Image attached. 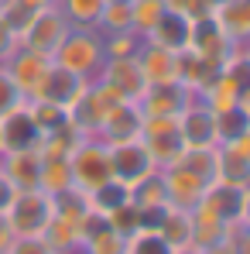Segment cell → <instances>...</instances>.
I'll return each mask as SVG.
<instances>
[{"mask_svg": "<svg viewBox=\"0 0 250 254\" xmlns=\"http://www.w3.org/2000/svg\"><path fill=\"white\" fill-rule=\"evenodd\" d=\"M55 65L83 76V79H96L103 62H106V52H103V35L96 28H69V35L62 38V45L55 48L51 55Z\"/></svg>", "mask_w": 250, "mask_h": 254, "instance_id": "6da1fadb", "label": "cell"}, {"mask_svg": "<svg viewBox=\"0 0 250 254\" xmlns=\"http://www.w3.org/2000/svg\"><path fill=\"white\" fill-rule=\"evenodd\" d=\"M3 213H7V223L14 230V237H42L45 227L55 216V196L42 192L38 186L35 189H17Z\"/></svg>", "mask_w": 250, "mask_h": 254, "instance_id": "7a4b0ae2", "label": "cell"}, {"mask_svg": "<svg viewBox=\"0 0 250 254\" xmlns=\"http://www.w3.org/2000/svg\"><path fill=\"white\" fill-rule=\"evenodd\" d=\"M117 103H124V96H120L113 86H106L103 79H93V83L72 100V107H69V124L76 127L83 137H96L100 127H103V121H106V114H110Z\"/></svg>", "mask_w": 250, "mask_h": 254, "instance_id": "3957f363", "label": "cell"}, {"mask_svg": "<svg viewBox=\"0 0 250 254\" xmlns=\"http://www.w3.org/2000/svg\"><path fill=\"white\" fill-rule=\"evenodd\" d=\"M69 172H72V189L89 192L100 182L110 179V148L100 137H83L72 155H69Z\"/></svg>", "mask_w": 250, "mask_h": 254, "instance_id": "277c9868", "label": "cell"}, {"mask_svg": "<svg viewBox=\"0 0 250 254\" xmlns=\"http://www.w3.org/2000/svg\"><path fill=\"white\" fill-rule=\"evenodd\" d=\"M69 17L58 10V7H45V10H35L31 14V21L24 24V31L17 35V45H24V48H35V52H42V55H55V48L62 45V38L69 35Z\"/></svg>", "mask_w": 250, "mask_h": 254, "instance_id": "5b68a950", "label": "cell"}, {"mask_svg": "<svg viewBox=\"0 0 250 254\" xmlns=\"http://www.w3.org/2000/svg\"><path fill=\"white\" fill-rule=\"evenodd\" d=\"M141 141L151 151V158H154L158 169L175 165L178 155L185 151V141H182V130H178V117H144Z\"/></svg>", "mask_w": 250, "mask_h": 254, "instance_id": "8992f818", "label": "cell"}, {"mask_svg": "<svg viewBox=\"0 0 250 254\" xmlns=\"http://www.w3.org/2000/svg\"><path fill=\"white\" fill-rule=\"evenodd\" d=\"M185 52H192V55H199V59H206V62H212V65L223 69L226 59L237 52V45L223 35V28H219L216 17L209 14V17L192 21V28H189V48H185Z\"/></svg>", "mask_w": 250, "mask_h": 254, "instance_id": "52a82bcc", "label": "cell"}, {"mask_svg": "<svg viewBox=\"0 0 250 254\" xmlns=\"http://www.w3.org/2000/svg\"><path fill=\"white\" fill-rule=\"evenodd\" d=\"M7 72H10V79L17 83V89L24 93V100H31L38 89H42L45 76H48V69H51V59L42 55V52H35V48H24V45H17L10 55H7Z\"/></svg>", "mask_w": 250, "mask_h": 254, "instance_id": "ba28073f", "label": "cell"}, {"mask_svg": "<svg viewBox=\"0 0 250 254\" xmlns=\"http://www.w3.org/2000/svg\"><path fill=\"white\" fill-rule=\"evenodd\" d=\"M106 148H110V175L127 182V186L141 182L144 175H151V172L158 169L141 137L137 141H124V144H106Z\"/></svg>", "mask_w": 250, "mask_h": 254, "instance_id": "9c48e42d", "label": "cell"}, {"mask_svg": "<svg viewBox=\"0 0 250 254\" xmlns=\"http://www.w3.org/2000/svg\"><path fill=\"white\" fill-rule=\"evenodd\" d=\"M244 189L247 186H237V182H226V179H212L202 192V210L212 213L219 223L233 227L240 223V213H244Z\"/></svg>", "mask_w": 250, "mask_h": 254, "instance_id": "30bf717a", "label": "cell"}, {"mask_svg": "<svg viewBox=\"0 0 250 254\" xmlns=\"http://www.w3.org/2000/svg\"><path fill=\"white\" fill-rule=\"evenodd\" d=\"M178 130L185 148H216V117L199 96H192L178 114Z\"/></svg>", "mask_w": 250, "mask_h": 254, "instance_id": "8fae6325", "label": "cell"}, {"mask_svg": "<svg viewBox=\"0 0 250 254\" xmlns=\"http://www.w3.org/2000/svg\"><path fill=\"white\" fill-rule=\"evenodd\" d=\"M42 137L45 134L31 121L28 107H17L7 117H0V148H3V155H10V151H35L42 144Z\"/></svg>", "mask_w": 250, "mask_h": 254, "instance_id": "7c38bea8", "label": "cell"}, {"mask_svg": "<svg viewBox=\"0 0 250 254\" xmlns=\"http://www.w3.org/2000/svg\"><path fill=\"white\" fill-rule=\"evenodd\" d=\"M96 79L113 86L124 100H130V103H141V96H144V89H148V79H144V72H141V65H137L134 55H130V59H106Z\"/></svg>", "mask_w": 250, "mask_h": 254, "instance_id": "4fadbf2b", "label": "cell"}, {"mask_svg": "<svg viewBox=\"0 0 250 254\" xmlns=\"http://www.w3.org/2000/svg\"><path fill=\"white\" fill-rule=\"evenodd\" d=\"M141 127H144V114H141V103H117L110 114H106V121L100 127V141L103 144H124V141H137L141 137Z\"/></svg>", "mask_w": 250, "mask_h": 254, "instance_id": "5bb4252c", "label": "cell"}, {"mask_svg": "<svg viewBox=\"0 0 250 254\" xmlns=\"http://www.w3.org/2000/svg\"><path fill=\"white\" fill-rule=\"evenodd\" d=\"M189 100H192V89H185L178 79L148 86L144 96H141V114L144 117H178Z\"/></svg>", "mask_w": 250, "mask_h": 254, "instance_id": "9a60e30c", "label": "cell"}, {"mask_svg": "<svg viewBox=\"0 0 250 254\" xmlns=\"http://www.w3.org/2000/svg\"><path fill=\"white\" fill-rule=\"evenodd\" d=\"M79 254H127V237H120V234L106 223V216L89 210L86 220H83Z\"/></svg>", "mask_w": 250, "mask_h": 254, "instance_id": "2e32d148", "label": "cell"}, {"mask_svg": "<svg viewBox=\"0 0 250 254\" xmlns=\"http://www.w3.org/2000/svg\"><path fill=\"white\" fill-rule=\"evenodd\" d=\"M178 55L182 52L161 48V45H154V42H141L134 59H137L148 86H158V83H175L178 79Z\"/></svg>", "mask_w": 250, "mask_h": 254, "instance_id": "e0dca14e", "label": "cell"}, {"mask_svg": "<svg viewBox=\"0 0 250 254\" xmlns=\"http://www.w3.org/2000/svg\"><path fill=\"white\" fill-rule=\"evenodd\" d=\"M165 172V189H168V206H175V210H196L199 203H202V192H206V182L202 179H196L192 172L178 169V165H168Z\"/></svg>", "mask_w": 250, "mask_h": 254, "instance_id": "ac0fdd59", "label": "cell"}, {"mask_svg": "<svg viewBox=\"0 0 250 254\" xmlns=\"http://www.w3.org/2000/svg\"><path fill=\"white\" fill-rule=\"evenodd\" d=\"M86 86H89V79H83V76H76V72H69V69H62V65H55L51 62V69H48V76H45L42 89L31 96V100H48V103H58V107H72V100L83 93Z\"/></svg>", "mask_w": 250, "mask_h": 254, "instance_id": "d6986e66", "label": "cell"}, {"mask_svg": "<svg viewBox=\"0 0 250 254\" xmlns=\"http://www.w3.org/2000/svg\"><path fill=\"white\" fill-rule=\"evenodd\" d=\"M0 169L10 179L14 189H35L38 186V175H42V151H10V155H0Z\"/></svg>", "mask_w": 250, "mask_h": 254, "instance_id": "ffe728a7", "label": "cell"}, {"mask_svg": "<svg viewBox=\"0 0 250 254\" xmlns=\"http://www.w3.org/2000/svg\"><path fill=\"white\" fill-rule=\"evenodd\" d=\"M212 17L233 45L250 42V0H223V3H216Z\"/></svg>", "mask_w": 250, "mask_h": 254, "instance_id": "44dd1931", "label": "cell"}, {"mask_svg": "<svg viewBox=\"0 0 250 254\" xmlns=\"http://www.w3.org/2000/svg\"><path fill=\"white\" fill-rule=\"evenodd\" d=\"M189 28H192V21L185 14L165 10L161 21L154 24V31L144 42H154V45H161V48H171V52H185L189 48Z\"/></svg>", "mask_w": 250, "mask_h": 254, "instance_id": "7402d4cb", "label": "cell"}, {"mask_svg": "<svg viewBox=\"0 0 250 254\" xmlns=\"http://www.w3.org/2000/svg\"><path fill=\"white\" fill-rule=\"evenodd\" d=\"M86 203H89V210H93V213L110 216L113 210H120L124 203H130V186L110 175L106 182H100L96 189H89V192H86Z\"/></svg>", "mask_w": 250, "mask_h": 254, "instance_id": "603a6c76", "label": "cell"}, {"mask_svg": "<svg viewBox=\"0 0 250 254\" xmlns=\"http://www.w3.org/2000/svg\"><path fill=\"white\" fill-rule=\"evenodd\" d=\"M237 227V223H233ZM223 241H230V227L226 223H219L212 213H206L202 206H196L192 210V244L199 248V251H212V248H219Z\"/></svg>", "mask_w": 250, "mask_h": 254, "instance_id": "cb8c5ba5", "label": "cell"}, {"mask_svg": "<svg viewBox=\"0 0 250 254\" xmlns=\"http://www.w3.org/2000/svg\"><path fill=\"white\" fill-rule=\"evenodd\" d=\"M130 203L137 210H158L168 206V189H165V172L154 169L151 175H144L141 182L130 186Z\"/></svg>", "mask_w": 250, "mask_h": 254, "instance_id": "d4e9b609", "label": "cell"}, {"mask_svg": "<svg viewBox=\"0 0 250 254\" xmlns=\"http://www.w3.org/2000/svg\"><path fill=\"white\" fill-rule=\"evenodd\" d=\"M216 179L250 186V162L237 144H216Z\"/></svg>", "mask_w": 250, "mask_h": 254, "instance_id": "484cf974", "label": "cell"}, {"mask_svg": "<svg viewBox=\"0 0 250 254\" xmlns=\"http://www.w3.org/2000/svg\"><path fill=\"white\" fill-rule=\"evenodd\" d=\"M216 72H219V65H212V62L192 55V52H182V55H178V83L185 86V89H192V96H199L202 86H206Z\"/></svg>", "mask_w": 250, "mask_h": 254, "instance_id": "4316f807", "label": "cell"}, {"mask_svg": "<svg viewBox=\"0 0 250 254\" xmlns=\"http://www.w3.org/2000/svg\"><path fill=\"white\" fill-rule=\"evenodd\" d=\"M42 237L48 241V244H51V251H55V254H79L83 227L55 213V216H51V223L45 227V234H42Z\"/></svg>", "mask_w": 250, "mask_h": 254, "instance_id": "83f0119b", "label": "cell"}, {"mask_svg": "<svg viewBox=\"0 0 250 254\" xmlns=\"http://www.w3.org/2000/svg\"><path fill=\"white\" fill-rule=\"evenodd\" d=\"M158 234H161L168 244H171V251H175V248H185V244H192V213H189V210H175V206H168V210L161 213Z\"/></svg>", "mask_w": 250, "mask_h": 254, "instance_id": "f1b7e54d", "label": "cell"}, {"mask_svg": "<svg viewBox=\"0 0 250 254\" xmlns=\"http://www.w3.org/2000/svg\"><path fill=\"white\" fill-rule=\"evenodd\" d=\"M212 117H216V144H233L250 127V114L240 103L223 107V110H212Z\"/></svg>", "mask_w": 250, "mask_h": 254, "instance_id": "f546056e", "label": "cell"}, {"mask_svg": "<svg viewBox=\"0 0 250 254\" xmlns=\"http://www.w3.org/2000/svg\"><path fill=\"white\" fill-rule=\"evenodd\" d=\"M199 100L206 103L209 110H223V107H233V103H240V89L237 83L219 69L206 86H202V93H199Z\"/></svg>", "mask_w": 250, "mask_h": 254, "instance_id": "4dcf8cb0", "label": "cell"}, {"mask_svg": "<svg viewBox=\"0 0 250 254\" xmlns=\"http://www.w3.org/2000/svg\"><path fill=\"white\" fill-rule=\"evenodd\" d=\"M38 189L48 196H58L65 189H72V172L69 158H42V175H38Z\"/></svg>", "mask_w": 250, "mask_h": 254, "instance_id": "1f68e13d", "label": "cell"}, {"mask_svg": "<svg viewBox=\"0 0 250 254\" xmlns=\"http://www.w3.org/2000/svg\"><path fill=\"white\" fill-rule=\"evenodd\" d=\"M178 169L192 172L196 179H202V182H212L216 179V148H185L182 155H178V162H175Z\"/></svg>", "mask_w": 250, "mask_h": 254, "instance_id": "d6a6232c", "label": "cell"}, {"mask_svg": "<svg viewBox=\"0 0 250 254\" xmlns=\"http://www.w3.org/2000/svg\"><path fill=\"white\" fill-rule=\"evenodd\" d=\"M24 107H28L31 121L38 124L42 134H51V130H58V127L69 124V110L58 107V103H48V100H24Z\"/></svg>", "mask_w": 250, "mask_h": 254, "instance_id": "836d02e7", "label": "cell"}, {"mask_svg": "<svg viewBox=\"0 0 250 254\" xmlns=\"http://www.w3.org/2000/svg\"><path fill=\"white\" fill-rule=\"evenodd\" d=\"M165 14V0H130V31L148 38Z\"/></svg>", "mask_w": 250, "mask_h": 254, "instance_id": "e575fe53", "label": "cell"}, {"mask_svg": "<svg viewBox=\"0 0 250 254\" xmlns=\"http://www.w3.org/2000/svg\"><path fill=\"white\" fill-rule=\"evenodd\" d=\"M79 141H83V134L72 124H65V127H58V130H51V134H45L38 151H42V158H69Z\"/></svg>", "mask_w": 250, "mask_h": 254, "instance_id": "d590c367", "label": "cell"}, {"mask_svg": "<svg viewBox=\"0 0 250 254\" xmlns=\"http://www.w3.org/2000/svg\"><path fill=\"white\" fill-rule=\"evenodd\" d=\"M103 3L106 0H58L55 7L69 17L72 28H96L100 14H103Z\"/></svg>", "mask_w": 250, "mask_h": 254, "instance_id": "8d00e7d4", "label": "cell"}, {"mask_svg": "<svg viewBox=\"0 0 250 254\" xmlns=\"http://www.w3.org/2000/svg\"><path fill=\"white\" fill-rule=\"evenodd\" d=\"M96 31L100 35H113V31H130V0H106L103 3V14L96 21Z\"/></svg>", "mask_w": 250, "mask_h": 254, "instance_id": "74e56055", "label": "cell"}, {"mask_svg": "<svg viewBox=\"0 0 250 254\" xmlns=\"http://www.w3.org/2000/svg\"><path fill=\"white\" fill-rule=\"evenodd\" d=\"M141 42L144 38L137 31H113V35H103V52H106V59H130V55H137Z\"/></svg>", "mask_w": 250, "mask_h": 254, "instance_id": "f35d334b", "label": "cell"}, {"mask_svg": "<svg viewBox=\"0 0 250 254\" xmlns=\"http://www.w3.org/2000/svg\"><path fill=\"white\" fill-rule=\"evenodd\" d=\"M127 254H171V244L158 230H137L127 237Z\"/></svg>", "mask_w": 250, "mask_h": 254, "instance_id": "ab89813d", "label": "cell"}, {"mask_svg": "<svg viewBox=\"0 0 250 254\" xmlns=\"http://www.w3.org/2000/svg\"><path fill=\"white\" fill-rule=\"evenodd\" d=\"M106 223H110L120 237H130V234L141 230V210H137L134 203H124L120 210H113L110 216H106Z\"/></svg>", "mask_w": 250, "mask_h": 254, "instance_id": "60d3db41", "label": "cell"}, {"mask_svg": "<svg viewBox=\"0 0 250 254\" xmlns=\"http://www.w3.org/2000/svg\"><path fill=\"white\" fill-rule=\"evenodd\" d=\"M24 107V93L17 89V83L10 79L7 65H0V117H7L10 110Z\"/></svg>", "mask_w": 250, "mask_h": 254, "instance_id": "b9f144b4", "label": "cell"}, {"mask_svg": "<svg viewBox=\"0 0 250 254\" xmlns=\"http://www.w3.org/2000/svg\"><path fill=\"white\" fill-rule=\"evenodd\" d=\"M7 254H55L45 237H14Z\"/></svg>", "mask_w": 250, "mask_h": 254, "instance_id": "7bdbcfd3", "label": "cell"}, {"mask_svg": "<svg viewBox=\"0 0 250 254\" xmlns=\"http://www.w3.org/2000/svg\"><path fill=\"white\" fill-rule=\"evenodd\" d=\"M230 248H233V254H250V227L247 223L230 227Z\"/></svg>", "mask_w": 250, "mask_h": 254, "instance_id": "ee69618b", "label": "cell"}, {"mask_svg": "<svg viewBox=\"0 0 250 254\" xmlns=\"http://www.w3.org/2000/svg\"><path fill=\"white\" fill-rule=\"evenodd\" d=\"M14 48H17V35H14V31L3 24V17H0V65L7 62V55H10Z\"/></svg>", "mask_w": 250, "mask_h": 254, "instance_id": "f6af8a7d", "label": "cell"}, {"mask_svg": "<svg viewBox=\"0 0 250 254\" xmlns=\"http://www.w3.org/2000/svg\"><path fill=\"white\" fill-rule=\"evenodd\" d=\"M14 192H17V189L10 186V179H7V175H3V169H0V210H7V206H10Z\"/></svg>", "mask_w": 250, "mask_h": 254, "instance_id": "bcb514c9", "label": "cell"}, {"mask_svg": "<svg viewBox=\"0 0 250 254\" xmlns=\"http://www.w3.org/2000/svg\"><path fill=\"white\" fill-rule=\"evenodd\" d=\"M10 241H14V230H10V223H7V213L0 210V254H7Z\"/></svg>", "mask_w": 250, "mask_h": 254, "instance_id": "7dc6e473", "label": "cell"}, {"mask_svg": "<svg viewBox=\"0 0 250 254\" xmlns=\"http://www.w3.org/2000/svg\"><path fill=\"white\" fill-rule=\"evenodd\" d=\"M192 7H196V0H165V10H175V14H192Z\"/></svg>", "mask_w": 250, "mask_h": 254, "instance_id": "c3c4849f", "label": "cell"}, {"mask_svg": "<svg viewBox=\"0 0 250 254\" xmlns=\"http://www.w3.org/2000/svg\"><path fill=\"white\" fill-rule=\"evenodd\" d=\"M233 144H237V148L244 151V158H247V162H250V127H247V130H244V134H240V137H237V141H233Z\"/></svg>", "mask_w": 250, "mask_h": 254, "instance_id": "681fc988", "label": "cell"}, {"mask_svg": "<svg viewBox=\"0 0 250 254\" xmlns=\"http://www.w3.org/2000/svg\"><path fill=\"white\" fill-rule=\"evenodd\" d=\"M21 3H24L28 10H45V7H55L58 0H21Z\"/></svg>", "mask_w": 250, "mask_h": 254, "instance_id": "f907efd6", "label": "cell"}, {"mask_svg": "<svg viewBox=\"0 0 250 254\" xmlns=\"http://www.w3.org/2000/svg\"><path fill=\"white\" fill-rule=\"evenodd\" d=\"M240 223H247V227H250V186L244 189V213H240Z\"/></svg>", "mask_w": 250, "mask_h": 254, "instance_id": "816d5d0a", "label": "cell"}, {"mask_svg": "<svg viewBox=\"0 0 250 254\" xmlns=\"http://www.w3.org/2000/svg\"><path fill=\"white\" fill-rule=\"evenodd\" d=\"M171 254H206V251H199L196 244H185V248H175Z\"/></svg>", "mask_w": 250, "mask_h": 254, "instance_id": "f5cc1de1", "label": "cell"}, {"mask_svg": "<svg viewBox=\"0 0 250 254\" xmlns=\"http://www.w3.org/2000/svg\"><path fill=\"white\" fill-rule=\"evenodd\" d=\"M206 254H233V248H230V241H223L219 248H212V251H206Z\"/></svg>", "mask_w": 250, "mask_h": 254, "instance_id": "db71d44e", "label": "cell"}, {"mask_svg": "<svg viewBox=\"0 0 250 254\" xmlns=\"http://www.w3.org/2000/svg\"><path fill=\"white\" fill-rule=\"evenodd\" d=\"M240 107H244V110H247V114H250V89H247V93H244V96H240Z\"/></svg>", "mask_w": 250, "mask_h": 254, "instance_id": "11a10c76", "label": "cell"}, {"mask_svg": "<svg viewBox=\"0 0 250 254\" xmlns=\"http://www.w3.org/2000/svg\"><path fill=\"white\" fill-rule=\"evenodd\" d=\"M244 55H247V59H250V42H244Z\"/></svg>", "mask_w": 250, "mask_h": 254, "instance_id": "9f6ffc18", "label": "cell"}, {"mask_svg": "<svg viewBox=\"0 0 250 254\" xmlns=\"http://www.w3.org/2000/svg\"><path fill=\"white\" fill-rule=\"evenodd\" d=\"M216 3H223V0H216Z\"/></svg>", "mask_w": 250, "mask_h": 254, "instance_id": "6f0895ef", "label": "cell"}, {"mask_svg": "<svg viewBox=\"0 0 250 254\" xmlns=\"http://www.w3.org/2000/svg\"><path fill=\"white\" fill-rule=\"evenodd\" d=\"M0 155H3V148H0Z\"/></svg>", "mask_w": 250, "mask_h": 254, "instance_id": "680465c9", "label": "cell"}, {"mask_svg": "<svg viewBox=\"0 0 250 254\" xmlns=\"http://www.w3.org/2000/svg\"><path fill=\"white\" fill-rule=\"evenodd\" d=\"M0 3H3V0H0Z\"/></svg>", "mask_w": 250, "mask_h": 254, "instance_id": "91938a15", "label": "cell"}, {"mask_svg": "<svg viewBox=\"0 0 250 254\" xmlns=\"http://www.w3.org/2000/svg\"><path fill=\"white\" fill-rule=\"evenodd\" d=\"M124 3H127V0H124Z\"/></svg>", "mask_w": 250, "mask_h": 254, "instance_id": "94428289", "label": "cell"}]
</instances>
